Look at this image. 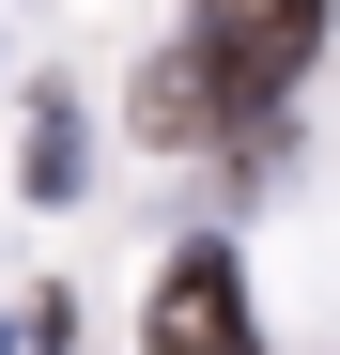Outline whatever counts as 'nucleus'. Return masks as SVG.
<instances>
[{
    "instance_id": "nucleus-1",
    "label": "nucleus",
    "mask_w": 340,
    "mask_h": 355,
    "mask_svg": "<svg viewBox=\"0 0 340 355\" xmlns=\"http://www.w3.org/2000/svg\"><path fill=\"white\" fill-rule=\"evenodd\" d=\"M309 46H325V0H201L186 16V93L216 108V139H248V108H278L309 78Z\"/></svg>"
},
{
    "instance_id": "nucleus-2",
    "label": "nucleus",
    "mask_w": 340,
    "mask_h": 355,
    "mask_svg": "<svg viewBox=\"0 0 340 355\" xmlns=\"http://www.w3.org/2000/svg\"><path fill=\"white\" fill-rule=\"evenodd\" d=\"M139 355H248V278H232V248H186V263L155 278Z\"/></svg>"
},
{
    "instance_id": "nucleus-3",
    "label": "nucleus",
    "mask_w": 340,
    "mask_h": 355,
    "mask_svg": "<svg viewBox=\"0 0 340 355\" xmlns=\"http://www.w3.org/2000/svg\"><path fill=\"white\" fill-rule=\"evenodd\" d=\"M78 170H93V155H78V108L46 93V108H31V201H78Z\"/></svg>"
}]
</instances>
